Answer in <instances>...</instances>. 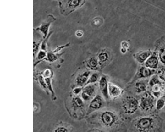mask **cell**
I'll return each mask as SVG.
<instances>
[{
  "mask_svg": "<svg viewBox=\"0 0 165 132\" xmlns=\"http://www.w3.org/2000/svg\"><path fill=\"white\" fill-rule=\"evenodd\" d=\"M162 122V119L156 114L142 116L136 119L134 127L137 132L161 131Z\"/></svg>",
  "mask_w": 165,
  "mask_h": 132,
  "instance_id": "1",
  "label": "cell"
},
{
  "mask_svg": "<svg viewBox=\"0 0 165 132\" xmlns=\"http://www.w3.org/2000/svg\"><path fill=\"white\" fill-rule=\"evenodd\" d=\"M122 107L124 113L131 115L135 114L139 108V101L135 97L128 96L122 101Z\"/></svg>",
  "mask_w": 165,
  "mask_h": 132,
  "instance_id": "2",
  "label": "cell"
},
{
  "mask_svg": "<svg viewBox=\"0 0 165 132\" xmlns=\"http://www.w3.org/2000/svg\"><path fill=\"white\" fill-rule=\"evenodd\" d=\"M156 98L149 91L144 93L139 101V108L145 112H149L155 107Z\"/></svg>",
  "mask_w": 165,
  "mask_h": 132,
  "instance_id": "3",
  "label": "cell"
},
{
  "mask_svg": "<svg viewBox=\"0 0 165 132\" xmlns=\"http://www.w3.org/2000/svg\"><path fill=\"white\" fill-rule=\"evenodd\" d=\"M82 3V0H66L59 3V10L61 14L67 16L79 7Z\"/></svg>",
  "mask_w": 165,
  "mask_h": 132,
  "instance_id": "4",
  "label": "cell"
},
{
  "mask_svg": "<svg viewBox=\"0 0 165 132\" xmlns=\"http://www.w3.org/2000/svg\"><path fill=\"white\" fill-rule=\"evenodd\" d=\"M99 118L101 122L104 126L109 128L115 126L118 121L117 115L114 112L110 110L102 112Z\"/></svg>",
  "mask_w": 165,
  "mask_h": 132,
  "instance_id": "5",
  "label": "cell"
},
{
  "mask_svg": "<svg viewBox=\"0 0 165 132\" xmlns=\"http://www.w3.org/2000/svg\"><path fill=\"white\" fill-rule=\"evenodd\" d=\"M56 18L51 14L48 15L46 18L41 25L34 30L41 35L43 38L45 39L49 34V29L51 25L56 20Z\"/></svg>",
  "mask_w": 165,
  "mask_h": 132,
  "instance_id": "6",
  "label": "cell"
},
{
  "mask_svg": "<svg viewBox=\"0 0 165 132\" xmlns=\"http://www.w3.org/2000/svg\"><path fill=\"white\" fill-rule=\"evenodd\" d=\"M155 69H151L143 66L138 69L131 83H135L140 79L151 77L157 74Z\"/></svg>",
  "mask_w": 165,
  "mask_h": 132,
  "instance_id": "7",
  "label": "cell"
},
{
  "mask_svg": "<svg viewBox=\"0 0 165 132\" xmlns=\"http://www.w3.org/2000/svg\"><path fill=\"white\" fill-rule=\"evenodd\" d=\"M96 91V87L94 84L85 85L81 93V97L84 101L88 102L93 98Z\"/></svg>",
  "mask_w": 165,
  "mask_h": 132,
  "instance_id": "8",
  "label": "cell"
},
{
  "mask_svg": "<svg viewBox=\"0 0 165 132\" xmlns=\"http://www.w3.org/2000/svg\"><path fill=\"white\" fill-rule=\"evenodd\" d=\"M124 91L118 85L113 83H108V94L109 98L112 100L120 97L123 94Z\"/></svg>",
  "mask_w": 165,
  "mask_h": 132,
  "instance_id": "9",
  "label": "cell"
},
{
  "mask_svg": "<svg viewBox=\"0 0 165 132\" xmlns=\"http://www.w3.org/2000/svg\"><path fill=\"white\" fill-rule=\"evenodd\" d=\"M103 105V101L100 95H97L91 99L89 106L87 115L90 114L91 112L101 109Z\"/></svg>",
  "mask_w": 165,
  "mask_h": 132,
  "instance_id": "10",
  "label": "cell"
},
{
  "mask_svg": "<svg viewBox=\"0 0 165 132\" xmlns=\"http://www.w3.org/2000/svg\"><path fill=\"white\" fill-rule=\"evenodd\" d=\"M108 83L107 77L102 76L99 80V87L103 97L106 100L109 98L108 94Z\"/></svg>",
  "mask_w": 165,
  "mask_h": 132,
  "instance_id": "11",
  "label": "cell"
},
{
  "mask_svg": "<svg viewBox=\"0 0 165 132\" xmlns=\"http://www.w3.org/2000/svg\"><path fill=\"white\" fill-rule=\"evenodd\" d=\"M91 72L89 71H85L81 74H79L76 79V83L78 87H83L87 82Z\"/></svg>",
  "mask_w": 165,
  "mask_h": 132,
  "instance_id": "12",
  "label": "cell"
},
{
  "mask_svg": "<svg viewBox=\"0 0 165 132\" xmlns=\"http://www.w3.org/2000/svg\"><path fill=\"white\" fill-rule=\"evenodd\" d=\"M158 61L155 55L150 56L145 63V66L151 69H155L158 67Z\"/></svg>",
  "mask_w": 165,
  "mask_h": 132,
  "instance_id": "13",
  "label": "cell"
},
{
  "mask_svg": "<svg viewBox=\"0 0 165 132\" xmlns=\"http://www.w3.org/2000/svg\"><path fill=\"white\" fill-rule=\"evenodd\" d=\"M147 84L143 81H137L135 82L134 85L135 91L137 94L144 93L147 91Z\"/></svg>",
  "mask_w": 165,
  "mask_h": 132,
  "instance_id": "14",
  "label": "cell"
},
{
  "mask_svg": "<svg viewBox=\"0 0 165 132\" xmlns=\"http://www.w3.org/2000/svg\"><path fill=\"white\" fill-rule=\"evenodd\" d=\"M151 54V52L150 51L141 52L137 54L135 57L139 63H142L146 61Z\"/></svg>",
  "mask_w": 165,
  "mask_h": 132,
  "instance_id": "15",
  "label": "cell"
},
{
  "mask_svg": "<svg viewBox=\"0 0 165 132\" xmlns=\"http://www.w3.org/2000/svg\"><path fill=\"white\" fill-rule=\"evenodd\" d=\"M61 54H58V53L54 52L52 51H48L47 56L45 59L50 62H53L57 60L58 56Z\"/></svg>",
  "mask_w": 165,
  "mask_h": 132,
  "instance_id": "16",
  "label": "cell"
},
{
  "mask_svg": "<svg viewBox=\"0 0 165 132\" xmlns=\"http://www.w3.org/2000/svg\"><path fill=\"white\" fill-rule=\"evenodd\" d=\"M155 104L156 109L159 111L162 110L165 107V96L157 99Z\"/></svg>",
  "mask_w": 165,
  "mask_h": 132,
  "instance_id": "17",
  "label": "cell"
},
{
  "mask_svg": "<svg viewBox=\"0 0 165 132\" xmlns=\"http://www.w3.org/2000/svg\"><path fill=\"white\" fill-rule=\"evenodd\" d=\"M72 102L75 107L82 108L84 106V101L81 97H76L73 98Z\"/></svg>",
  "mask_w": 165,
  "mask_h": 132,
  "instance_id": "18",
  "label": "cell"
},
{
  "mask_svg": "<svg viewBox=\"0 0 165 132\" xmlns=\"http://www.w3.org/2000/svg\"><path fill=\"white\" fill-rule=\"evenodd\" d=\"M99 78V75L96 73L92 74L90 76L88 81L85 86L89 84H95Z\"/></svg>",
  "mask_w": 165,
  "mask_h": 132,
  "instance_id": "19",
  "label": "cell"
},
{
  "mask_svg": "<svg viewBox=\"0 0 165 132\" xmlns=\"http://www.w3.org/2000/svg\"><path fill=\"white\" fill-rule=\"evenodd\" d=\"M161 80L165 82V68H163L157 71L156 74Z\"/></svg>",
  "mask_w": 165,
  "mask_h": 132,
  "instance_id": "20",
  "label": "cell"
},
{
  "mask_svg": "<svg viewBox=\"0 0 165 132\" xmlns=\"http://www.w3.org/2000/svg\"><path fill=\"white\" fill-rule=\"evenodd\" d=\"M88 67L92 70L96 69L97 66V63L95 59H91L88 63Z\"/></svg>",
  "mask_w": 165,
  "mask_h": 132,
  "instance_id": "21",
  "label": "cell"
},
{
  "mask_svg": "<svg viewBox=\"0 0 165 132\" xmlns=\"http://www.w3.org/2000/svg\"><path fill=\"white\" fill-rule=\"evenodd\" d=\"M69 43H68L64 45L58 46L56 49L53 50L52 51L54 52L58 53L59 51H60L62 49L68 47V46H69Z\"/></svg>",
  "mask_w": 165,
  "mask_h": 132,
  "instance_id": "22",
  "label": "cell"
},
{
  "mask_svg": "<svg viewBox=\"0 0 165 132\" xmlns=\"http://www.w3.org/2000/svg\"><path fill=\"white\" fill-rule=\"evenodd\" d=\"M108 57L106 55H101L99 56V60L101 63H103L106 62L108 59Z\"/></svg>",
  "mask_w": 165,
  "mask_h": 132,
  "instance_id": "23",
  "label": "cell"
},
{
  "mask_svg": "<svg viewBox=\"0 0 165 132\" xmlns=\"http://www.w3.org/2000/svg\"><path fill=\"white\" fill-rule=\"evenodd\" d=\"M160 59L161 61L165 64V49L162 50L160 52Z\"/></svg>",
  "mask_w": 165,
  "mask_h": 132,
  "instance_id": "24",
  "label": "cell"
},
{
  "mask_svg": "<svg viewBox=\"0 0 165 132\" xmlns=\"http://www.w3.org/2000/svg\"><path fill=\"white\" fill-rule=\"evenodd\" d=\"M55 131L59 132H68L69 131V129L68 128H66L65 127L62 126L56 129Z\"/></svg>",
  "mask_w": 165,
  "mask_h": 132,
  "instance_id": "25",
  "label": "cell"
},
{
  "mask_svg": "<svg viewBox=\"0 0 165 132\" xmlns=\"http://www.w3.org/2000/svg\"><path fill=\"white\" fill-rule=\"evenodd\" d=\"M82 87H77L75 88L73 91V93L76 95H77L79 94H80L82 91Z\"/></svg>",
  "mask_w": 165,
  "mask_h": 132,
  "instance_id": "26",
  "label": "cell"
},
{
  "mask_svg": "<svg viewBox=\"0 0 165 132\" xmlns=\"http://www.w3.org/2000/svg\"><path fill=\"white\" fill-rule=\"evenodd\" d=\"M89 131H90V132H102V131H104L101 130L100 129L94 128V129H91V130L90 129V130H89Z\"/></svg>",
  "mask_w": 165,
  "mask_h": 132,
  "instance_id": "27",
  "label": "cell"
},
{
  "mask_svg": "<svg viewBox=\"0 0 165 132\" xmlns=\"http://www.w3.org/2000/svg\"><path fill=\"white\" fill-rule=\"evenodd\" d=\"M162 90L163 94L165 95V84L163 83L162 85Z\"/></svg>",
  "mask_w": 165,
  "mask_h": 132,
  "instance_id": "28",
  "label": "cell"
}]
</instances>
